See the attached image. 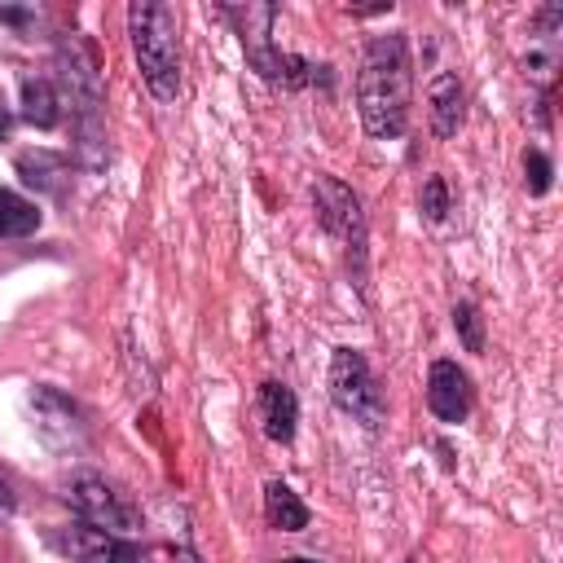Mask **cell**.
I'll return each instance as SVG.
<instances>
[{
	"label": "cell",
	"mask_w": 563,
	"mask_h": 563,
	"mask_svg": "<svg viewBox=\"0 0 563 563\" xmlns=\"http://www.w3.org/2000/svg\"><path fill=\"white\" fill-rule=\"evenodd\" d=\"M409 84H413V66H409V44L400 31L374 35L365 44L361 57V75H356V106H361V123L369 136H400L409 123Z\"/></svg>",
	"instance_id": "6da1fadb"
},
{
	"label": "cell",
	"mask_w": 563,
	"mask_h": 563,
	"mask_svg": "<svg viewBox=\"0 0 563 563\" xmlns=\"http://www.w3.org/2000/svg\"><path fill=\"white\" fill-rule=\"evenodd\" d=\"M128 31L136 48V66L145 88L158 101H172L180 92V40H176V13L158 0H136L128 9Z\"/></svg>",
	"instance_id": "7a4b0ae2"
},
{
	"label": "cell",
	"mask_w": 563,
	"mask_h": 563,
	"mask_svg": "<svg viewBox=\"0 0 563 563\" xmlns=\"http://www.w3.org/2000/svg\"><path fill=\"white\" fill-rule=\"evenodd\" d=\"M224 18L238 26V40H242V53L251 62V70L268 84H282V88H303L317 79L321 66H308L303 57H290L273 44V22H277V9L273 4H260V0H246V4H224Z\"/></svg>",
	"instance_id": "3957f363"
},
{
	"label": "cell",
	"mask_w": 563,
	"mask_h": 563,
	"mask_svg": "<svg viewBox=\"0 0 563 563\" xmlns=\"http://www.w3.org/2000/svg\"><path fill=\"white\" fill-rule=\"evenodd\" d=\"M312 202H317V220L325 224V233H334V238L343 242L352 282L365 290V277H369V229H365L361 198H356L343 180H334V176H317V185H312Z\"/></svg>",
	"instance_id": "277c9868"
},
{
	"label": "cell",
	"mask_w": 563,
	"mask_h": 563,
	"mask_svg": "<svg viewBox=\"0 0 563 563\" xmlns=\"http://www.w3.org/2000/svg\"><path fill=\"white\" fill-rule=\"evenodd\" d=\"M330 400L365 427H378L387 418L383 387H378L369 361L356 347H334V356H330Z\"/></svg>",
	"instance_id": "5b68a950"
},
{
	"label": "cell",
	"mask_w": 563,
	"mask_h": 563,
	"mask_svg": "<svg viewBox=\"0 0 563 563\" xmlns=\"http://www.w3.org/2000/svg\"><path fill=\"white\" fill-rule=\"evenodd\" d=\"M57 79L70 97L75 123H92L101 119V62L97 48L84 35H62L57 44Z\"/></svg>",
	"instance_id": "8992f818"
},
{
	"label": "cell",
	"mask_w": 563,
	"mask_h": 563,
	"mask_svg": "<svg viewBox=\"0 0 563 563\" xmlns=\"http://www.w3.org/2000/svg\"><path fill=\"white\" fill-rule=\"evenodd\" d=\"M66 497H70V506L84 515V523H97V528H106V532H114V537H123L128 528H136V510H132L101 475H92V471H79V475L66 484Z\"/></svg>",
	"instance_id": "52a82bcc"
},
{
	"label": "cell",
	"mask_w": 563,
	"mask_h": 563,
	"mask_svg": "<svg viewBox=\"0 0 563 563\" xmlns=\"http://www.w3.org/2000/svg\"><path fill=\"white\" fill-rule=\"evenodd\" d=\"M53 545L75 559V563H141V545L128 537H114L97 523H66L62 532H53Z\"/></svg>",
	"instance_id": "ba28073f"
},
{
	"label": "cell",
	"mask_w": 563,
	"mask_h": 563,
	"mask_svg": "<svg viewBox=\"0 0 563 563\" xmlns=\"http://www.w3.org/2000/svg\"><path fill=\"white\" fill-rule=\"evenodd\" d=\"M31 418H35V435L48 449H79L84 444V413L57 387H35L31 391Z\"/></svg>",
	"instance_id": "9c48e42d"
},
{
	"label": "cell",
	"mask_w": 563,
	"mask_h": 563,
	"mask_svg": "<svg viewBox=\"0 0 563 563\" xmlns=\"http://www.w3.org/2000/svg\"><path fill=\"white\" fill-rule=\"evenodd\" d=\"M427 405L440 422H462L471 413V383L457 361H431L427 369Z\"/></svg>",
	"instance_id": "30bf717a"
},
{
	"label": "cell",
	"mask_w": 563,
	"mask_h": 563,
	"mask_svg": "<svg viewBox=\"0 0 563 563\" xmlns=\"http://www.w3.org/2000/svg\"><path fill=\"white\" fill-rule=\"evenodd\" d=\"M260 422H264V435L277 440V444H290L295 440V422H299V400L286 383H260Z\"/></svg>",
	"instance_id": "8fae6325"
},
{
	"label": "cell",
	"mask_w": 563,
	"mask_h": 563,
	"mask_svg": "<svg viewBox=\"0 0 563 563\" xmlns=\"http://www.w3.org/2000/svg\"><path fill=\"white\" fill-rule=\"evenodd\" d=\"M427 101H431V128H435V136L440 141L457 136V128H462V84H457V75L440 70L431 79V88H427Z\"/></svg>",
	"instance_id": "7c38bea8"
},
{
	"label": "cell",
	"mask_w": 563,
	"mask_h": 563,
	"mask_svg": "<svg viewBox=\"0 0 563 563\" xmlns=\"http://www.w3.org/2000/svg\"><path fill=\"white\" fill-rule=\"evenodd\" d=\"M18 172L26 185L35 189H48V194H66V158L62 154H48V150H35V154H18Z\"/></svg>",
	"instance_id": "4fadbf2b"
},
{
	"label": "cell",
	"mask_w": 563,
	"mask_h": 563,
	"mask_svg": "<svg viewBox=\"0 0 563 563\" xmlns=\"http://www.w3.org/2000/svg\"><path fill=\"white\" fill-rule=\"evenodd\" d=\"M264 510H268V523L282 528V532H299V528H308V506H303L299 493H295L290 484H282V479L268 484V493H264Z\"/></svg>",
	"instance_id": "5bb4252c"
},
{
	"label": "cell",
	"mask_w": 563,
	"mask_h": 563,
	"mask_svg": "<svg viewBox=\"0 0 563 563\" xmlns=\"http://www.w3.org/2000/svg\"><path fill=\"white\" fill-rule=\"evenodd\" d=\"M40 229V207L13 189H0V238H26Z\"/></svg>",
	"instance_id": "9a60e30c"
},
{
	"label": "cell",
	"mask_w": 563,
	"mask_h": 563,
	"mask_svg": "<svg viewBox=\"0 0 563 563\" xmlns=\"http://www.w3.org/2000/svg\"><path fill=\"white\" fill-rule=\"evenodd\" d=\"M22 119L35 123V128H57L62 110H57L53 84H44V79H26L22 84Z\"/></svg>",
	"instance_id": "2e32d148"
},
{
	"label": "cell",
	"mask_w": 563,
	"mask_h": 563,
	"mask_svg": "<svg viewBox=\"0 0 563 563\" xmlns=\"http://www.w3.org/2000/svg\"><path fill=\"white\" fill-rule=\"evenodd\" d=\"M453 330L466 352H484V317L475 312V303H453Z\"/></svg>",
	"instance_id": "e0dca14e"
},
{
	"label": "cell",
	"mask_w": 563,
	"mask_h": 563,
	"mask_svg": "<svg viewBox=\"0 0 563 563\" xmlns=\"http://www.w3.org/2000/svg\"><path fill=\"white\" fill-rule=\"evenodd\" d=\"M422 216L431 224H440L449 216V185H444V176H427L422 180Z\"/></svg>",
	"instance_id": "ac0fdd59"
},
{
	"label": "cell",
	"mask_w": 563,
	"mask_h": 563,
	"mask_svg": "<svg viewBox=\"0 0 563 563\" xmlns=\"http://www.w3.org/2000/svg\"><path fill=\"white\" fill-rule=\"evenodd\" d=\"M523 172H528V194H545L550 189V180H554V167H550V158L541 154V150H528L523 154Z\"/></svg>",
	"instance_id": "d6986e66"
},
{
	"label": "cell",
	"mask_w": 563,
	"mask_h": 563,
	"mask_svg": "<svg viewBox=\"0 0 563 563\" xmlns=\"http://www.w3.org/2000/svg\"><path fill=\"white\" fill-rule=\"evenodd\" d=\"M0 18H4V22H13V26H26V18H31V13H26V9H0Z\"/></svg>",
	"instance_id": "ffe728a7"
},
{
	"label": "cell",
	"mask_w": 563,
	"mask_h": 563,
	"mask_svg": "<svg viewBox=\"0 0 563 563\" xmlns=\"http://www.w3.org/2000/svg\"><path fill=\"white\" fill-rule=\"evenodd\" d=\"M13 515V493H9V484H0V519H9Z\"/></svg>",
	"instance_id": "44dd1931"
},
{
	"label": "cell",
	"mask_w": 563,
	"mask_h": 563,
	"mask_svg": "<svg viewBox=\"0 0 563 563\" xmlns=\"http://www.w3.org/2000/svg\"><path fill=\"white\" fill-rule=\"evenodd\" d=\"M286 563H317V559H286Z\"/></svg>",
	"instance_id": "7402d4cb"
}]
</instances>
